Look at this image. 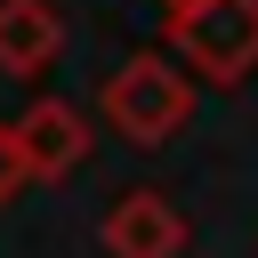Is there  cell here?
I'll return each mask as SVG.
<instances>
[{"label": "cell", "mask_w": 258, "mask_h": 258, "mask_svg": "<svg viewBox=\"0 0 258 258\" xmlns=\"http://www.w3.org/2000/svg\"><path fill=\"white\" fill-rule=\"evenodd\" d=\"M97 121L129 145H169L185 121H194V73L169 56V48H137L105 73L97 89Z\"/></svg>", "instance_id": "1"}, {"label": "cell", "mask_w": 258, "mask_h": 258, "mask_svg": "<svg viewBox=\"0 0 258 258\" xmlns=\"http://www.w3.org/2000/svg\"><path fill=\"white\" fill-rule=\"evenodd\" d=\"M161 40L169 56L210 81V89H234L258 73V0H194V8H161Z\"/></svg>", "instance_id": "2"}, {"label": "cell", "mask_w": 258, "mask_h": 258, "mask_svg": "<svg viewBox=\"0 0 258 258\" xmlns=\"http://www.w3.org/2000/svg\"><path fill=\"white\" fill-rule=\"evenodd\" d=\"M8 137H16V161H24V177H73L81 161H89V113L81 105H64V97H40V105H24L16 121H8Z\"/></svg>", "instance_id": "3"}, {"label": "cell", "mask_w": 258, "mask_h": 258, "mask_svg": "<svg viewBox=\"0 0 258 258\" xmlns=\"http://www.w3.org/2000/svg\"><path fill=\"white\" fill-rule=\"evenodd\" d=\"M97 242H105V258H177V250H185V218H177V202H169V194L129 185V194H113V202H105Z\"/></svg>", "instance_id": "4"}, {"label": "cell", "mask_w": 258, "mask_h": 258, "mask_svg": "<svg viewBox=\"0 0 258 258\" xmlns=\"http://www.w3.org/2000/svg\"><path fill=\"white\" fill-rule=\"evenodd\" d=\"M64 56V8L56 0H0V73L40 81Z\"/></svg>", "instance_id": "5"}, {"label": "cell", "mask_w": 258, "mask_h": 258, "mask_svg": "<svg viewBox=\"0 0 258 258\" xmlns=\"http://www.w3.org/2000/svg\"><path fill=\"white\" fill-rule=\"evenodd\" d=\"M24 185H32V177H24V161H16V137H8V121H0V210H8Z\"/></svg>", "instance_id": "6"}, {"label": "cell", "mask_w": 258, "mask_h": 258, "mask_svg": "<svg viewBox=\"0 0 258 258\" xmlns=\"http://www.w3.org/2000/svg\"><path fill=\"white\" fill-rule=\"evenodd\" d=\"M161 8H194V0H161Z\"/></svg>", "instance_id": "7"}]
</instances>
